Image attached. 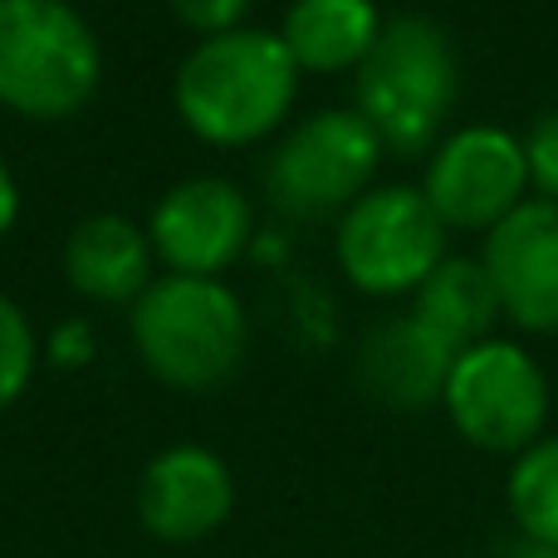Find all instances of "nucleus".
Wrapping results in <instances>:
<instances>
[{
  "label": "nucleus",
  "mask_w": 558,
  "mask_h": 558,
  "mask_svg": "<svg viewBox=\"0 0 558 558\" xmlns=\"http://www.w3.org/2000/svg\"><path fill=\"white\" fill-rule=\"evenodd\" d=\"M441 407L451 426L490 456H520L544 441L549 422V377L530 348L510 338H485L456 353Z\"/></svg>",
  "instance_id": "obj_5"
},
{
  "label": "nucleus",
  "mask_w": 558,
  "mask_h": 558,
  "mask_svg": "<svg viewBox=\"0 0 558 558\" xmlns=\"http://www.w3.org/2000/svg\"><path fill=\"white\" fill-rule=\"evenodd\" d=\"M554 206H558V202H554Z\"/></svg>",
  "instance_id": "obj_22"
},
{
  "label": "nucleus",
  "mask_w": 558,
  "mask_h": 558,
  "mask_svg": "<svg viewBox=\"0 0 558 558\" xmlns=\"http://www.w3.org/2000/svg\"><path fill=\"white\" fill-rule=\"evenodd\" d=\"M416 318L426 328L446 338L451 348H471V343H485L500 318V299H495V284L485 275L481 260L471 255H446L426 284L416 289Z\"/></svg>",
  "instance_id": "obj_15"
},
{
  "label": "nucleus",
  "mask_w": 558,
  "mask_h": 558,
  "mask_svg": "<svg viewBox=\"0 0 558 558\" xmlns=\"http://www.w3.org/2000/svg\"><path fill=\"white\" fill-rule=\"evenodd\" d=\"M530 162L510 128L471 123L432 147L422 196L446 231H495L514 206L530 202Z\"/></svg>",
  "instance_id": "obj_8"
},
{
  "label": "nucleus",
  "mask_w": 558,
  "mask_h": 558,
  "mask_svg": "<svg viewBox=\"0 0 558 558\" xmlns=\"http://www.w3.org/2000/svg\"><path fill=\"white\" fill-rule=\"evenodd\" d=\"M167 5H172V15L196 39H211V35H226V29H241L251 0H167Z\"/></svg>",
  "instance_id": "obj_19"
},
{
  "label": "nucleus",
  "mask_w": 558,
  "mask_h": 558,
  "mask_svg": "<svg viewBox=\"0 0 558 558\" xmlns=\"http://www.w3.org/2000/svg\"><path fill=\"white\" fill-rule=\"evenodd\" d=\"M104 84V45L69 0H0V108L64 123Z\"/></svg>",
  "instance_id": "obj_4"
},
{
  "label": "nucleus",
  "mask_w": 558,
  "mask_h": 558,
  "mask_svg": "<svg viewBox=\"0 0 558 558\" xmlns=\"http://www.w3.org/2000/svg\"><path fill=\"white\" fill-rule=\"evenodd\" d=\"M255 211L226 177H186L167 186L147 216V241L167 275L221 279L251 251Z\"/></svg>",
  "instance_id": "obj_9"
},
{
  "label": "nucleus",
  "mask_w": 558,
  "mask_h": 558,
  "mask_svg": "<svg viewBox=\"0 0 558 558\" xmlns=\"http://www.w3.org/2000/svg\"><path fill=\"white\" fill-rule=\"evenodd\" d=\"M456 94V49L432 15H392L353 74V108L397 157H416L441 143Z\"/></svg>",
  "instance_id": "obj_3"
},
{
  "label": "nucleus",
  "mask_w": 558,
  "mask_h": 558,
  "mask_svg": "<svg viewBox=\"0 0 558 558\" xmlns=\"http://www.w3.org/2000/svg\"><path fill=\"white\" fill-rule=\"evenodd\" d=\"M15 221H20V186H15V177H10V167L0 162V235Z\"/></svg>",
  "instance_id": "obj_21"
},
{
  "label": "nucleus",
  "mask_w": 558,
  "mask_h": 558,
  "mask_svg": "<svg viewBox=\"0 0 558 558\" xmlns=\"http://www.w3.org/2000/svg\"><path fill=\"white\" fill-rule=\"evenodd\" d=\"M299 78L279 29L241 25L186 49L172 78V108L206 147H255L289 118Z\"/></svg>",
  "instance_id": "obj_1"
},
{
  "label": "nucleus",
  "mask_w": 558,
  "mask_h": 558,
  "mask_svg": "<svg viewBox=\"0 0 558 558\" xmlns=\"http://www.w3.org/2000/svg\"><path fill=\"white\" fill-rule=\"evenodd\" d=\"M383 25L387 20L377 0H294L284 10L279 39L299 74H348V69L357 74Z\"/></svg>",
  "instance_id": "obj_14"
},
{
  "label": "nucleus",
  "mask_w": 558,
  "mask_h": 558,
  "mask_svg": "<svg viewBox=\"0 0 558 558\" xmlns=\"http://www.w3.org/2000/svg\"><path fill=\"white\" fill-rule=\"evenodd\" d=\"M524 162H530V186L544 202H558V108L539 118L524 137Z\"/></svg>",
  "instance_id": "obj_18"
},
{
  "label": "nucleus",
  "mask_w": 558,
  "mask_h": 558,
  "mask_svg": "<svg viewBox=\"0 0 558 558\" xmlns=\"http://www.w3.org/2000/svg\"><path fill=\"white\" fill-rule=\"evenodd\" d=\"M133 348L172 392H216L245 363L251 318L226 279L162 275L133 304Z\"/></svg>",
  "instance_id": "obj_2"
},
{
  "label": "nucleus",
  "mask_w": 558,
  "mask_h": 558,
  "mask_svg": "<svg viewBox=\"0 0 558 558\" xmlns=\"http://www.w3.org/2000/svg\"><path fill=\"white\" fill-rule=\"evenodd\" d=\"M333 255L348 284L363 294H416L426 275L446 260V226L422 186H373L338 216Z\"/></svg>",
  "instance_id": "obj_6"
},
{
  "label": "nucleus",
  "mask_w": 558,
  "mask_h": 558,
  "mask_svg": "<svg viewBox=\"0 0 558 558\" xmlns=\"http://www.w3.org/2000/svg\"><path fill=\"white\" fill-rule=\"evenodd\" d=\"M456 353L461 348H451L416 314H397L363 338V348H357V377L387 407H432V402H441Z\"/></svg>",
  "instance_id": "obj_12"
},
{
  "label": "nucleus",
  "mask_w": 558,
  "mask_h": 558,
  "mask_svg": "<svg viewBox=\"0 0 558 558\" xmlns=\"http://www.w3.org/2000/svg\"><path fill=\"white\" fill-rule=\"evenodd\" d=\"M35 363H39L35 324L25 318V308L15 299L0 294V412L25 397V387L35 383Z\"/></svg>",
  "instance_id": "obj_17"
},
{
  "label": "nucleus",
  "mask_w": 558,
  "mask_h": 558,
  "mask_svg": "<svg viewBox=\"0 0 558 558\" xmlns=\"http://www.w3.org/2000/svg\"><path fill=\"white\" fill-rule=\"evenodd\" d=\"M153 241L137 221L118 211H98L69 231L64 241V279L74 294L94 299V304H128L143 299L153 284Z\"/></svg>",
  "instance_id": "obj_13"
},
{
  "label": "nucleus",
  "mask_w": 558,
  "mask_h": 558,
  "mask_svg": "<svg viewBox=\"0 0 558 558\" xmlns=\"http://www.w3.org/2000/svg\"><path fill=\"white\" fill-rule=\"evenodd\" d=\"M505 505L524 539L558 554V436H544L514 456L505 475Z\"/></svg>",
  "instance_id": "obj_16"
},
{
  "label": "nucleus",
  "mask_w": 558,
  "mask_h": 558,
  "mask_svg": "<svg viewBox=\"0 0 558 558\" xmlns=\"http://www.w3.org/2000/svg\"><path fill=\"white\" fill-rule=\"evenodd\" d=\"M49 357L54 363H88L94 357V328L84 324V318H74V324H59L54 338H49Z\"/></svg>",
  "instance_id": "obj_20"
},
{
  "label": "nucleus",
  "mask_w": 558,
  "mask_h": 558,
  "mask_svg": "<svg viewBox=\"0 0 558 558\" xmlns=\"http://www.w3.org/2000/svg\"><path fill=\"white\" fill-rule=\"evenodd\" d=\"M481 265L495 284L500 314L524 333L558 328V206L530 196L495 231H485Z\"/></svg>",
  "instance_id": "obj_10"
},
{
  "label": "nucleus",
  "mask_w": 558,
  "mask_h": 558,
  "mask_svg": "<svg viewBox=\"0 0 558 558\" xmlns=\"http://www.w3.org/2000/svg\"><path fill=\"white\" fill-rule=\"evenodd\" d=\"M235 475L211 446H167L137 481V520L162 544H202L231 520Z\"/></svg>",
  "instance_id": "obj_11"
},
{
  "label": "nucleus",
  "mask_w": 558,
  "mask_h": 558,
  "mask_svg": "<svg viewBox=\"0 0 558 558\" xmlns=\"http://www.w3.org/2000/svg\"><path fill=\"white\" fill-rule=\"evenodd\" d=\"M383 153V137L357 108H318L279 137L265 186L289 216H343L357 196L373 192Z\"/></svg>",
  "instance_id": "obj_7"
}]
</instances>
